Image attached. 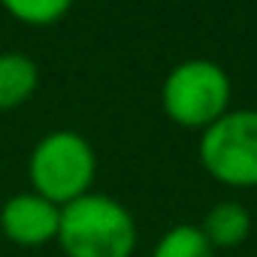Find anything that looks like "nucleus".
<instances>
[{
  "instance_id": "obj_1",
  "label": "nucleus",
  "mask_w": 257,
  "mask_h": 257,
  "mask_svg": "<svg viewBox=\"0 0 257 257\" xmlns=\"http://www.w3.org/2000/svg\"><path fill=\"white\" fill-rule=\"evenodd\" d=\"M58 242L67 257H131L137 224L118 200L85 194L61 206Z\"/></svg>"
},
{
  "instance_id": "obj_2",
  "label": "nucleus",
  "mask_w": 257,
  "mask_h": 257,
  "mask_svg": "<svg viewBox=\"0 0 257 257\" xmlns=\"http://www.w3.org/2000/svg\"><path fill=\"white\" fill-rule=\"evenodd\" d=\"M28 173L34 194L46 197L55 206H67L88 194L97 173V158L85 137L73 131H55L37 143Z\"/></svg>"
},
{
  "instance_id": "obj_3",
  "label": "nucleus",
  "mask_w": 257,
  "mask_h": 257,
  "mask_svg": "<svg viewBox=\"0 0 257 257\" xmlns=\"http://www.w3.org/2000/svg\"><path fill=\"white\" fill-rule=\"evenodd\" d=\"M164 112L182 127H206L218 121L230 100V79L215 61H185L164 82Z\"/></svg>"
},
{
  "instance_id": "obj_4",
  "label": "nucleus",
  "mask_w": 257,
  "mask_h": 257,
  "mask_svg": "<svg viewBox=\"0 0 257 257\" xmlns=\"http://www.w3.org/2000/svg\"><path fill=\"white\" fill-rule=\"evenodd\" d=\"M200 161L224 185H257V109L224 112L200 140Z\"/></svg>"
},
{
  "instance_id": "obj_5",
  "label": "nucleus",
  "mask_w": 257,
  "mask_h": 257,
  "mask_svg": "<svg viewBox=\"0 0 257 257\" xmlns=\"http://www.w3.org/2000/svg\"><path fill=\"white\" fill-rule=\"evenodd\" d=\"M0 227L7 239H13L22 248H37L52 239H58L61 227V206L49 203L40 194H19L4 203L0 209Z\"/></svg>"
},
{
  "instance_id": "obj_6",
  "label": "nucleus",
  "mask_w": 257,
  "mask_h": 257,
  "mask_svg": "<svg viewBox=\"0 0 257 257\" xmlns=\"http://www.w3.org/2000/svg\"><path fill=\"white\" fill-rule=\"evenodd\" d=\"M40 85V67L28 55H0V109H16L34 97Z\"/></svg>"
},
{
  "instance_id": "obj_7",
  "label": "nucleus",
  "mask_w": 257,
  "mask_h": 257,
  "mask_svg": "<svg viewBox=\"0 0 257 257\" xmlns=\"http://www.w3.org/2000/svg\"><path fill=\"white\" fill-rule=\"evenodd\" d=\"M200 233L206 236V242L212 248H233L239 242H245V236L251 233V215L242 203H218L209 209Z\"/></svg>"
},
{
  "instance_id": "obj_8",
  "label": "nucleus",
  "mask_w": 257,
  "mask_h": 257,
  "mask_svg": "<svg viewBox=\"0 0 257 257\" xmlns=\"http://www.w3.org/2000/svg\"><path fill=\"white\" fill-rule=\"evenodd\" d=\"M152 257H215V248L206 242L200 227L179 224L170 233H164Z\"/></svg>"
},
{
  "instance_id": "obj_9",
  "label": "nucleus",
  "mask_w": 257,
  "mask_h": 257,
  "mask_svg": "<svg viewBox=\"0 0 257 257\" xmlns=\"http://www.w3.org/2000/svg\"><path fill=\"white\" fill-rule=\"evenodd\" d=\"M4 10L25 25L46 28V25H55L58 19H64L70 13V4L67 0H7Z\"/></svg>"
}]
</instances>
